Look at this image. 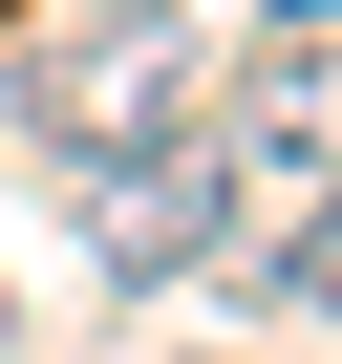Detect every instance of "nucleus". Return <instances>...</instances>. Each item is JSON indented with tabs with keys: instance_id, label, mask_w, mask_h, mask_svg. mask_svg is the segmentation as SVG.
Listing matches in <instances>:
<instances>
[{
	"instance_id": "1",
	"label": "nucleus",
	"mask_w": 342,
	"mask_h": 364,
	"mask_svg": "<svg viewBox=\"0 0 342 364\" xmlns=\"http://www.w3.org/2000/svg\"><path fill=\"white\" fill-rule=\"evenodd\" d=\"M171 86H193L171 0H107V22H43L22 43V129L43 150H128V129H171Z\"/></svg>"
},
{
	"instance_id": "2",
	"label": "nucleus",
	"mask_w": 342,
	"mask_h": 364,
	"mask_svg": "<svg viewBox=\"0 0 342 364\" xmlns=\"http://www.w3.org/2000/svg\"><path fill=\"white\" fill-rule=\"evenodd\" d=\"M214 215H236V171H214V150H171V129L86 150V257H107V279H171V257H214Z\"/></svg>"
},
{
	"instance_id": "3",
	"label": "nucleus",
	"mask_w": 342,
	"mask_h": 364,
	"mask_svg": "<svg viewBox=\"0 0 342 364\" xmlns=\"http://www.w3.org/2000/svg\"><path fill=\"white\" fill-rule=\"evenodd\" d=\"M257 150H342V65H257Z\"/></svg>"
},
{
	"instance_id": "4",
	"label": "nucleus",
	"mask_w": 342,
	"mask_h": 364,
	"mask_svg": "<svg viewBox=\"0 0 342 364\" xmlns=\"http://www.w3.org/2000/svg\"><path fill=\"white\" fill-rule=\"evenodd\" d=\"M278 300H299V321H342V193H321V215L278 236Z\"/></svg>"
},
{
	"instance_id": "5",
	"label": "nucleus",
	"mask_w": 342,
	"mask_h": 364,
	"mask_svg": "<svg viewBox=\"0 0 342 364\" xmlns=\"http://www.w3.org/2000/svg\"><path fill=\"white\" fill-rule=\"evenodd\" d=\"M0 343H22V321H0Z\"/></svg>"
}]
</instances>
